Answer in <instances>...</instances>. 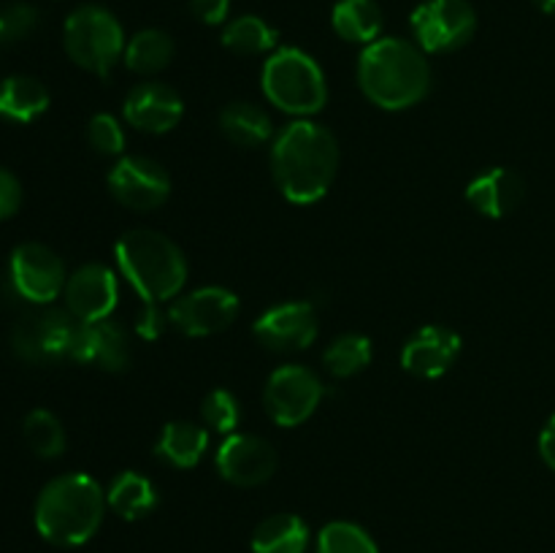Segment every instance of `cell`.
<instances>
[{
    "mask_svg": "<svg viewBox=\"0 0 555 553\" xmlns=\"http://www.w3.org/2000/svg\"><path fill=\"white\" fill-rule=\"evenodd\" d=\"M217 472L225 483L236 488H258L274 477L280 466L274 445L258 434H228L215 455Z\"/></svg>",
    "mask_w": 555,
    "mask_h": 553,
    "instance_id": "13",
    "label": "cell"
},
{
    "mask_svg": "<svg viewBox=\"0 0 555 553\" xmlns=\"http://www.w3.org/2000/svg\"><path fill=\"white\" fill-rule=\"evenodd\" d=\"M157 488L146 475L135 470H125L114 475L106 488V502L114 515L122 520H141L157 507Z\"/></svg>",
    "mask_w": 555,
    "mask_h": 553,
    "instance_id": "24",
    "label": "cell"
},
{
    "mask_svg": "<svg viewBox=\"0 0 555 553\" xmlns=\"http://www.w3.org/2000/svg\"><path fill=\"white\" fill-rule=\"evenodd\" d=\"M309 526L296 513H274L260 520L253 531V553H307Z\"/></svg>",
    "mask_w": 555,
    "mask_h": 553,
    "instance_id": "25",
    "label": "cell"
},
{
    "mask_svg": "<svg viewBox=\"0 0 555 553\" xmlns=\"http://www.w3.org/2000/svg\"><path fill=\"white\" fill-rule=\"evenodd\" d=\"M263 347L274 352H298L318 339V309L309 301H282L269 307L253 325Z\"/></svg>",
    "mask_w": 555,
    "mask_h": 553,
    "instance_id": "15",
    "label": "cell"
},
{
    "mask_svg": "<svg viewBox=\"0 0 555 553\" xmlns=\"http://www.w3.org/2000/svg\"><path fill=\"white\" fill-rule=\"evenodd\" d=\"M122 117L141 133H168L184 117V101L166 81H141L125 95Z\"/></svg>",
    "mask_w": 555,
    "mask_h": 553,
    "instance_id": "17",
    "label": "cell"
},
{
    "mask_svg": "<svg viewBox=\"0 0 555 553\" xmlns=\"http://www.w3.org/2000/svg\"><path fill=\"white\" fill-rule=\"evenodd\" d=\"M108 190L133 211L160 209L171 195V177L163 163L146 155H122L108 171Z\"/></svg>",
    "mask_w": 555,
    "mask_h": 553,
    "instance_id": "11",
    "label": "cell"
},
{
    "mask_svg": "<svg viewBox=\"0 0 555 553\" xmlns=\"http://www.w3.org/2000/svg\"><path fill=\"white\" fill-rule=\"evenodd\" d=\"M9 280L20 298L36 307L57 301L68 282L63 258L41 242H22L9 258Z\"/></svg>",
    "mask_w": 555,
    "mask_h": 553,
    "instance_id": "10",
    "label": "cell"
},
{
    "mask_svg": "<svg viewBox=\"0 0 555 553\" xmlns=\"http://www.w3.org/2000/svg\"><path fill=\"white\" fill-rule=\"evenodd\" d=\"M238 318V296L222 285L182 293L168 309V320L184 336H215Z\"/></svg>",
    "mask_w": 555,
    "mask_h": 553,
    "instance_id": "12",
    "label": "cell"
},
{
    "mask_svg": "<svg viewBox=\"0 0 555 553\" xmlns=\"http://www.w3.org/2000/svg\"><path fill=\"white\" fill-rule=\"evenodd\" d=\"M260 87L269 103L296 119H312L328 103V81L309 52L298 47H280L263 63Z\"/></svg>",
    "mask_w": 555,
    "mask_h": 553,
    "instance_id": "5",
    "label": "cell"
},
{
    "mask_svg": "<svg viewBox=\"0 0 555 553\" xmlns=\"http://www.w3.org/2000/svg\"><path fill=\"white\" fill-rule=\"evenodd\" d=\"M280 33L258 14H242L236 20H228L222 27V47L233 54L244 57H258V54L276 52Z\"/></svg>",
    "mask_w": 555,
    "mask_h": 553,
    "instance_id": "27",
    "label": "cell"
},
{
    "mask_svg": "<svg viewBox=\"0 0 555 553\" xmlns=\"http://www.w3.org/2000/svg\"><path fill=\"white\" fill-rule=\"evenodd\" d=\"M173 52H177V47H173V38L166 30H160V27H144V30L130 36L122 54V63L125 68L139 76H155L171 65Z\"/></svg>",
    "mask_w": 555,
    "mask_h": 553,
    "instance_id": "26",
    "label": "cell"
},
{
    "mask_svg": "<svg viewBox=\"0 0 555 553\" xmlns=\"http://www.w3.org/2000/svg\"><path fill=\"white\" fill-rule=\"evenodd\" d=\"M534 5L542 11V14L555 16V0H534Z\"/></svg>",
    "mask_w": 555,
    "mask_h": 553,
    "instance_id": "38",
    "label": "cell"
},
{
    "mask_svg": "<svg viewBox=\"0 0 555 553\" xmlns=\"http://www.w3.org/2000/svg\"><path fill=\"white\" fill-rule=\"evenodd\" d=\"M130 358H133V350H130L128 331L117 320L106 318L98 323H79L70 361L117 374L130 366Z\"/></svg>",
    "mask_w": 555,
    "mask_h": 553,
    "instance_id": "18",
    "label": "cell"
},
{
    "mask_svg": "<svg viewBox=\"0 0 555 553\" xmlns=\"http://www.w3.org/2000/svg\"><path fill=\"white\" fill-rule=\"evenodd\" d=\"M526 195V182L518 171L507 166H493L477 173L469 184H466V201L475 211L491 217V220H502V217L513 215L520 206Z\"/></svg>",
    "mask_w": 555,
    "mask_h": 553,
    "instance_id": "19",
    "label": "cell"
},
{
    "mask_svg": "<svg viewBox=\"0 0 555 553\" xmlns=\"http://www.w3.org/2000/svg\"><path fill=\"white\" fill-rule=\"evenodd\" d=\"M341 150L334 130L314 119H293L271 141V177L291 204L325 198L339 173Z\"/></svg>",
    "mask_w": 555,
    "mask_h": 553,
    "instance_id": "1",
    "label": "cell"
},
{
    "mask_svg": "<svg viewBox=\"0 0 555 553\" xmlns=\"http://www.w3.org/2000/svg\"><path fill=\"white\" fill-rule=\"evenodd\" d=\"M119 276H125L144 304H163L182 296L188 285V258L171 236L150 228L122 233L114 244Z\"/></svg>",
    "mask_w": 555,
    "mask_h": 553,
    "instance_id": "4",
    "label": "cell"
},
{
    "mask_svg": "<svg viewBox=\"0 0 555 553\" xmlns=\"http://www.w3.org/2000/svg\"><path fill=\"white\" fill-rule=\"evenodd\" d=\"M374 358V345L366 334H341L325 347L323 352V366L328 369V374H334L336 380L352 377V374L363 372V369L372 363Z\"/></svg>",
    "mask_w": 555,
    "mask_h": 553,
    "instance_id": "29",
    "label": "cell"
},
{
    "mask_svg": "<svg viewBox=\"0 0 555 553\" xmlns=\"http://www.w3.org/2000/svg\"><path fill=\"white\" fill-rule=\"evenodd\" d=\"M331 27L341 41L369 47L383 38V5L377 0H339L331 11Z\"/></svg>",
    "mask_w": 555,
    "mask_h": 553,
    "instance_id": "23",
    "label": "cell"
},
{
    "mask_svg": "<svg viewBox=\"0 0 555 553\" xmlns=\"http://www.w3.org/2000/svg\"><path fill=\"white\" fill-rule=\"evenodd\" d=\"M356 76L363 95L385 112L417 106L431 90L428 54L401 36H383L363 47Z\"/></svg>",
    "mask_w": 555,
    "mask_h": 553,
    "instance_id": "2",
    "label": "cell"
},
{
    "mask_svg": "<svg viewBox=\"0 0 555 553\" xmlns=\"http://www.w3.org/2000/svg\"><path fill=\"white\" fill-rule=\"evenodd\" d=\"M415 43L426 54H448L475 38L477 11L469 0H423L410 16Z\"/></svg>",
    "mask_w": 555,
    "mask_h": 553,
    "instance_id": "8",
    "label": "cell"
},
{
    "mask_svg": "<svg viewBox=\"0 0 555 553\" xmlns=\"http://www.w3.org/2000/svg\"><path fill=\"white\" fill-rule=\"evenodd\" d=\"M209 428L193 421H171L163 426L155 455L177 470H193L209 450Z\"/></svg>",
    "mask_w": 555,
    "mask_h": 553,
    "instance_id": "20",
    "label": "cell"
},
{
    "mask_svg": "<svg viewBox=\"0 0 555 553\" xmlns=\"http://www.w3.org/2000/svg\"><path fill=\"white\" fill-rule=\"evenodd\" d=\"M106 507V491L95 477L65 472L38 491L33 524L49 545L79 548L98 535Z\"/></svg>",
    "mask_w": 555,
    "mask_h": 553,
    "instance_id": "3",
    "label": "cell"
},
{
    "mask_svg": "<svg viewBox=\"0 0 555 553\" xmlns=\"http://www.w3.org/2000/svg\"><path fill=\"white\" fill-rule=\"evenodd\" d=\"M52 103L49 87L30 74H11L0 81V117L27 125L41 117Z\"/></svg>",
    "mask_w": 555,
    "mask_h": 553,
    "instance_id": "21",
    "label": "cell"
},
{
    "mask_svg": "<svg viewBox=\"0 0 555 553\" xmlns=\"http://www.w3.org/2000/svg\"><path fill=\"white\" fill-rule=\"evenodd\" d=\"M540 455L547 466L555 472V412L547 417V423L542 426L540 434Z\"/></svg>",
    "mask_w": 555,
    "mask_h": 553,
    "instance_id": "37",
    "label": "cell"
},
{
    "mask_svg": "<svg viewBox=\"0 0 555 553\" xmlns=\"http://www.w3.org/2000/svg\"><path fill=\"white\" fill-rule=\"evenodd\" d=\"M87 141H90L92 150L103 157L125 155V128L114 114H92L90 125H87Z\"/></svg>",
    "mask_w": 555,
    "mask_h": 553,
    "instance_id": "32",
    "label": "cell"
},
{
    "mask_svg": "<svg viewBox=\"0 0 555 553\" xmlns=\"http://www.w3.org/2000/svg\"><path fill=\"white\" fill-rule=\"evenodd\" d=\"M22 437H25L33 455L43 461L60 459L65 453V445H68L63 421L52 410H43V407L27 412L25 421H22Z\"/></svg>",
    "mask_w": 555,
    "mask_h": 553,
    "instance_id": "28",
    "label": "cell"
},
{
    "mask_svg": "<svg viewBox=\"0 0 555 553\" xmlns=\"http://www.w3.org/2000/svg\"><path fill=\"white\" fill-rule=\"evenodd\" d=\"M168 325H171V320H168V312H163L160 304H144L141 312L135 314V334L146 342L160 339Z\"/></svg>",
    "mask_w": 555,
    "mask_h": 553,
    "instance_id": "34",
    "label": "cell"
},
{
    "mask_svg": "<svg viewBox=\"0 0 555 553\" xmlns=\"http://www.w3.org/2000/svg\"><path fill=\"white\" fill-rule=\"evenodd\" d=\"M63 47L76 68L92 76H108L122 54L128 41L117 16L95 3L79 5L68 14L63 25Z\"/></svg>",
    "mask_w": 555,
    "mask_h": 553,
    "instance_id": "6",
    "label": "cell"
},
{
    "mask_svg": "<svg viewBox=\"0 0 555 553\" xmlns=\"http://www.w3.org/2000/svg\"><path fill=\"white\" fill-rule=\"evenodd\" d=\"M65 309L81 323H98L112 318L119 301L117 271L106 263H85L68 274L63 291Z\"/></svg>",
    "mask_w": 555,
    "mask_h": 553,
    "instance_id": "14",
    "label": "cell"
},
{
    "mask_svg": "<svg viewBox=\"0 0 555 553\" xmlns=\"http://www.w3.org/2000/svg\"><path fill=\"white\" fill-rule=\"evenodd\" d=\"M38 9L30 3H9L0 9V47L25 41L38 27Z\"/></svg>",
    "mask_w": 555,
    "mask_h": 553,
    "instance_id": "33",
    "label": "cell"
},
{
    "mask_svg": "<svg viewBox=\"0 0 555 553\" xmlns=\"http://www.w3.org/2000/svg\"><path fill=\"white\" fill-rule=\"evenodd\" d=\"M201 417L209 432L217 434H233L242 423V404H238L236 394L228 388H215L204 396L201 401Z\"/></svg>",
    "mask_w": 555,
    "mask_h": 553,
    "instance_id": "31",
    "label": "cell"
},
{
    "mask_svg": "<svg viewBox=\"0 0 555 553\" xmlns=\"http://www.w3.org/2000/svg\"><path fill=\"white\" fill-rule=\"evenodd\" d=\"M459 331L448 325H423L401 347V369L421 380H439L455 366L461 358Z\"/></svg>",
    "mask_w": 555,
    "mask_h": 553,
    "instance_id": "16",
    "label": "cell"
},
{
    "mask_svg": "<svg viewBox=\"0 0 555 553\" xmlns=\"http://www.w3.org/2000/svg\"><path fill=\"white\" fill-rule=\"evenodd\" d=\"M323 394V380L318 377L314 369L301 366V363H285L266 380L263 407L276 426L293 428L307 423L318 412Z\"/></svg>",
    "mask_w": 555,
    "mask_h": 553,
    "instance_id": "9",
    "label": "cell"
},
{
    "mask_svg": "<svg viewBox=\"0 0 555 553\" xmlns=\"http://www.w3.org/2000/svg\"><path fill=\"white\" fill-rule=\"evenodd\" d=\"M188 3L195 20L209 27L225 25L228 14H231V0H188Z\"/></svg>",
    "mask_w": 555,
    "mask_h": 553,
    "instance_id": "36",
    "label": "cell"
},
{
    "mask_svg": "<svg viewBox=\"0 0 555 553\" xmlns=\"http://www.w3.org/2000/svg\"><path fill=\"white\" fill-rule=\"evenodd\" d=\"M318 553H379L377 542L352 520H331L318 535Z\"/></svg>",
    "mask_w": 555,
    "mask_h": 553,
    "instance_id": "30",
    "label": "cell"
},
{
    "mask_svg": "<svg viewBox=\"0 0 555 553\" xmlns=\"http://www.w3.org/2000/svg\"><path fill=\"white\" fill-rule=\"evenodd\" d=\"M220 130L231 144L242 150H255L274 141V123L266 114V108L255 106L249 101H231L220 112Z\"/></svg>",
    "mask_w": 555,
    "mask_h": 553,
    "instance_id": "22",
    "label": "cell"
},
{
    "mask_svg": "<svg viewBox=\"0 0 555 553\" xmlns=\"http://www.w3.org/2000/svg\"><path fill=\"white\" fill-rule=\"evenodd\" d=\"M22 206V182L14 171L0 166V222L14 217Z\"/></svg>",
    "mask_w": 555,
    "mask_h": 553,
    "instance_id": "35",
    "label": "cell"
},
{
    "mask_svg": "<svg viewBox=\"0 0 555 553\" xmlns=\"http://www.w3.org/2000/svg\"><path fill=\"white\" fill-rule=\"evenodd\" d=\"M79 323L81 320H76L65 307L60 309L49 304L16 320L11 329V350L33 366L70 361Z\"/></svg>",
    "mask_w": 555,
    "mask_h": 553,
    "instance_id": "7",
    "label": "cell"
}]
</instances>
